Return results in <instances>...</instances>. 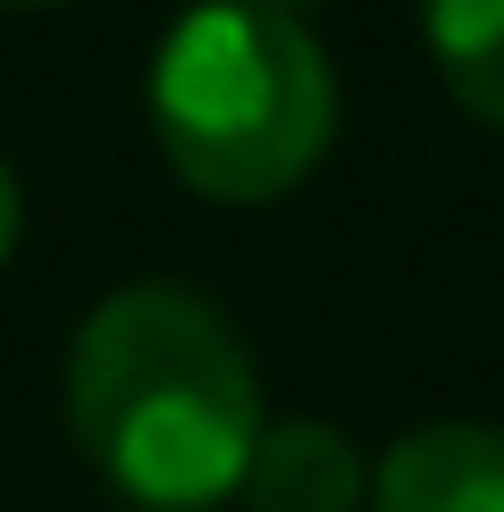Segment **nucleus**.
I'll list each match as a JSON object with an SVG mask.
<instances>
[{"label": "nucleus", "mask_w": 504, "mask_h": 512, "mask_svg": "<svg viewBox=\"0 0 504 512\" xmlns=\"http://www.w3.org/2000/svg\"><path fill=\"white\" fill-rule=\"evenodd\" d=\"M252 9H269V17H294V26H303V9H320V0H252Z\"/></svg>", "instance_id": "0eeeda50"}, {"label": "nucleus", "mask_w": 504, "mask_h": 512, "mask_svg": "<svg viewBox=\"0 0 504 512\" xmlns=\"http://www.w3.org/2000/svg\"><path fill=\"white\" fill-rule=\"evenodd\" d=\"M236 496L252 512H362L370 462L353 454L345 429H328V420H269Z\"/></svg>", "instance_id": "20e7f679"}, {"label": "nucleus", "mask_w": 504, "mask_h": 512, "mask_svg": "<svg viewBox=\"0 0 504 512\" xmlns=\"http://www.w3.org/2000/svg\"><path fill=\"white\" fill-rule=\"evenodd\" d=\"M17 227H26V202H17V177L0 168V269H9V252H17Z\"/></svg>", "instance_id": "423d86ee"}, {"label": "nucleus", "mask_w": 504, "mask_h": 512, "mask_svg": "<svg viewBox=\"0 0 504 512\" xmlns=\"http://www.w3.org/2000/svg\"><path fill=\"white\" fill-rule=\"evenodd\" d=\"M420 42L437 84L504 135V0H420Z\"/></svg>", "instance_id": "39448f33"}, {"label": "nucleus", "mask_w": 504, "mask_h": 512, "mask_svg": "<svg viewBox=\"0 0 504 512\" xmlns=\"http://www.w3.org/2000/svg\"><path fill=\"white\" fill-rule=\"evenodd\" d=\"M68 429L143 512H210L261 445V370L185 286H118L68 345Z\"/></svg>", "instance_id": "f257e3e1"}, {"label": "nucleus", "mask_w": 504, "mask_h": 512, "mask_svg": "<svg viewBox=\"0 0 504 512\" xmlns=\"http://www.w3.org/2000/svg\"><path fill=\"white\" fill-rule=\"evenodd\" d=\"M160 160L202 202H278L336 143V76L311 26L252 0H202L152 51Z\"/></svg>", "instance_id": "f03ea898"}, {"label": "nucleus", "mask_w": 504, "mask_h": 512, "mask_svg": "<svg viewBox=\"0 0 504 512\" xmlns=\"http://www.w3.org/2000/svg\"><path fill=\"white\" fill-rule=\"evenodd\" d=\"M9 9H42V0H9Z\"/></svg>", "instance_id": "6e6552de"}, {"label": "nucleus", "mask_w": 504, "mask_h": 512, "mask_svg": "<svg viewBox=\"0 0 504 512\" xmlns=\"http://www.w3.org/2000/svg\"><path fill=\"white\" fill-rule=\"evenodd\" d=\"M370 512H504V429L437 420L378 462Z\"/></svg>", "instance_id": "7ed1b4c3"}]
</instances>
